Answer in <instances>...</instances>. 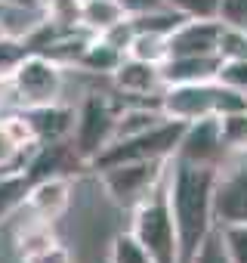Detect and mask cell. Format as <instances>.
Listing matches in <instances>:
<instances>
[{
    "label": "cell",
    "mask_w": 247,
    "mask_h": 263,
    "mask_svg": "<svg viewBox=\"0 0 247 263\" xmlns=\"http://www.w3.org/2000/svg\"><path fill=\"white\" fill-rule=\"evenodd\" d=\"M213 220L216 226L247 223V149L229 152V161H222L216 171Z\"/></svg>",
    "instance_id": "cell-7"
},
{
    "label": "cell",
    "mask_w": 247,
    "mask_h": 263,
    "mask_svg": "<svg viewBox=\"0 0 247 263\" xmlns=\"http://www.w3.org/2000/svg\"><path fill=\"white\" fill-rule=\"evenodd\" d=\"M219 164H198L189 158L173 155L167 161L164 189L170 217L179 238V263H189L204 235L216 226L213 220V189H216Z\"/></svg>",
    "instance_id": "cell-1"
},
{
    "label": "cell",
    "mask_w": 247,
    "mask_h": 263,
    "mask_svg": "<svg viewBox=\"0 0 247 263\" xmlns=\"http://www.w3.org/2000/svg\"><path fill=\"white\" fill-rule=\"evenodd\" d=\"M10 87V78H4V74H0V99H4V90Z\"/></svg>",
    "instance_id": "cell-33"
},
{
    "label": "cell",
    "mask_w": 247,
    "mask_h": 263,
    "mask_svg": "<svg viewBox=\"0 0 247 263\" xmlns=\"http://www.w3.org/2000/svg\"><path fill=\"white\" fill-rule=\"evenodd\" d=\"M176 155L189 158V161H198V164H219L229 155L225 146H222V137H219V118L207 115V118L192 121L186 127L182 140H179Z\"/></svg>",
    "instance_id": "cell-8"
},
{
    "label": "cell",
    "mask_w": 247,
    "mask_h": 263,
    "mask_svg": "<svg viewBox=\"0 0 247 263\" xmlns=\"http://www.w3.org/2000/svg\"><path fill=\"white\" fill-rule=\"evenodd\" d=\"M130 19L123 13L120 0H80V10H77V22L90 31V34H102L108 28H114L117 22Z\"/></svg>",
    "instance_id": "cell-14"
},
{
    "label": "cell",
    "mask_w": 247,
    "mask_h": 263,
    "mask_svg": "<svg viewBox=\"0 0 247 263\" xmlns=\"http://www.w3.org/2000/svg\"><path fill=\"white\" fill-rule=\"evenodd\" d=\"M22 263H71V254H68V248H62V245L56 241V245H50V248H44V251L25 257Z\"/></svg>",
    "instance_id": "cell-30"
},
{
    "label": "cell",
    "mask_w": 247,
    "mask_h": 263,
    "mask_svg": "<svg viewBox=\"0 0 247 263\" xmlns=\"http://www.w3.org/2000/svg\"><path fill=\"white\" fill-rule=\"evenodd\" d=\"M186 121H176V118H167L149 130L136 137H127V140H114L108 143L96 158H93V171H102V167H111V164H123V161H167L176 155L179 149V140L186 134Z\"/></svg>",
    "instance_id": "cell-2"
},
{
    "label": "cell",
    "mask_w": 247,
    "mask_h": 263,
    "mask_svg": "<svg viewBox=\"0 0 247 263\" xmlns=\"http://www.w3.org/2000/svg\"><path fill=\"white\" fill-rule=\"evenodd\" d=\"M31 121V130L37 143H62L71 127H74V108L50 102V105H34V108H22Z\"/></svg>",
    "instance_id": "cell-12"
},
{
    "label": "cell",
    "mask_w": 247,
    "mask_h": 263,
    "mask_svg": "<svg viewBox=\"0 0 247 263\" xmlns=\"http://www.w3.org/2000/svg\"><path fill=\"white\" fill-rule=\"evenodd\" d=\"M216 81H219V84H225V87H235V90L247 93V59H238V62H222V65H219Z\"/></svg>",
    "instance_id": "cell-29"
},
{
    "label": "cell",
    "mask_w": 247,
    "mask_h": 263,
    "mask_svg": "<svg viewBox=\"0 0 247 263\" xmlns=\"http://www.w3.org/2000/svg\"><path fill=\"white\" fill-rule=\"evenodd\" d=\"M222 59L213 56H173L161 65V78L164 87L170 84H204V81H216Z\"/></svg>",
    "instance_id": "cell-13"
},
{
    "label": "cell",
    "mask_w": 247,
    "mask_h": 263,
    "mask_svg": "<svg viewBox=\"0 0 247 263\" xmlns=\"http://www.w3.org/2000/svg\"><path fill=\"white\" fill-rule=\"evenodd\" d=\"M0 7H13V10H40V0H0Z\"/></svg>",
    "instance_id": "cell-32"
},
{
    "label": "cell",
    "mask_w": 247,
    "mask_h": 263,
    "mask_svg": "<svg viewBox=\"0 0 247 263\" xmlns=\"http://www.w3.org/2000/svg\"><path fill=\"white\" fill-rule=\"evenodd\" d=\"M167 37H170V34H164V31H146V28H142V31H136V37H133L127 56L142 59V62L164 65L167 56H170V50H167Z\"/></svg>",
    "instance_id": "cell-18"
},
{
    "label": "cell",
    "mask_w": 247,
    "mask_h": 263,
    "mask_svg": "<svg viewBox=\"0 0 247 263\" xmlns=\"http://www.w3.org/2000/svg\"><path fill=\"white\" fill-rule=\"evenodd\" d=\"M216 56H219L222 62H238V59H247V28H232V25H222Z\"/></svg>",
    "instance_id": "cell-22"
},
{
    "label": "cell",
    "mask_w": 247,
    "mask_h": 263,
    "mask_svg": "<svg viewBox=\"0 0 247 263\" xmlns=\"http://www.w3.org/2000/svg\"><path fill=\"white\" fill-rule=\"evenodd\" d=\"M130 232L155 257V263H179V238H176V226L170 217L164 180L146 198H139L133 204V229Z\"/></svg>",
    "instance_id": "cell-3"
},
{
    "label": "cell",
    "mask_w": 247,
    "mask_h": 263,
    "mask_svg": "<svg viewBox=\"0 0 247 263\" xmlns=\"http://www.w3.org/2000/svg\"><path fill=\"white\" fill-rule=\"evenodd\" d=\"M108 263H155L133 232H117L108 245Z\"/></svg>",
    "instance_id": "cell-19"
},
{
    "label": "cell",
    "mask_w": 247,
    "mask_h": 263,
    "mask_svg": "<svg viewBox=\"0 0 247 263\" xmlns=\"http://www.w3.org/2000/svg\"><path fill=\"white\" fill-rule=\"evenodd\" d=\"M4 34H7V28H4V22H0V37H4Z\"/></svg>",
    "instance_id": "cell-34"
},
{
    "label": "cell",
    "mask_w": 247,
    "mask_h": 263,
    "mask_svg": "<svg viewBox=\"0 0 247 263\" xmlns=\"http://www.w3.org/2000/svg\"><path fill=\"white\" fill-rule=\"evenodd\" d=\"M219 235L225 241L232 263H247V223H222Z\"/></svg>",
    "instance_id": "cell-24"
},
{
    "label": "cell",
    "mask_w": 247,
    "mask_h": 263,
    "mask_svg": "<svg viewBox=\"0 0 247 263\" xmlns=\"http://www.w3.org/2000/svg\"><path fill=\"white\" fill-rule=\"evenodd\" d=\"M114 87L127 96H152V93H164V78H161V65L155 62H142L127 56L114 71Z\"/></svg>",
    "instance_id": "cell-10"
},
{
    "label": "cell",
    "mask_w": 247,
    "mask_h": 263,
    "mask_svg": "<svg viewBox=\"0 0 247 263\" xmlns=\"http://www.w3.org/2000/svg\"><path fill=\"white\" fill-rule=\"evenodd\" d=\"M16 155H22V152H19L13 143H10V137L4 134V127H0V167H7V164L16 158Z\"/></svg>",
    "instance_id": "cell-31"
},
{
    "label": "cell",
    "mask_w": 247,
    "mask_h": 263,
    "mask_svg": "<svg viewBox=\"0 0 247 263\" xmlns=\"http://www.w3.org/2000/svg\"><path fill=\"white\" fill-rule=\"evenodd\" d=\"M164 4L189 19H216L219 0H164Z\"/></svg>",
    "instance_id": "cell-26"
},
{
    "label": "cell",
    "mask_w": 247,
    "mask_h": 263,
    "mask_svg": "<svg viewBox=\"0 0 247 263\" xmlns=\"http://www.w3.org/2000/svg\"><path fill=\"white\" fill-rule=\"evenodd\" d=\"M216 19L232 28H247V0H219Z\"/></svg>",
    "instance_id": "cell-27"
},
{
    "label": "cell",
    "mask_w": 247,
    "mask_h": 263,
    "mask_svg": "<svg viewBox=\"0 0 247 263\" xmlns=\"http://www.w3.org/2000/svg\"><path fill=\"white\" fill-rule=\"evenodd\" d=\"M62 68L65 65H59L56 59H50L44 53H28L10 74V90H13L19 108L59 102L62 84H65Z\"/></svg>",
    "instance_id": "cell-4"
},
{
    "label": "cell",
    "mask_w": 247,
    "mask_h": 263,
    "mask_svg": "<svg viewBox=\"0 0 247 263\" xmlns=\"http://www.w3.org/2000/svg\"><path fill=\"white\" fill-rule=\"evenodd\" d=\"M50 245H56V235H53L50 223H44V220L25 226V229L16 235V251H19L22 260L31 257V254H37V251H44V248H50Z\"/></svg>",
    "instance_id": "cell-21"
},
{
    "label": "cell",
    "mask_w": 247,
    "mask_h": 263,
    "mask_svg": "<svg viewBox=\"0 0 247 263\" xmlns=\"http://www.w3.org/2000/svg\"><path fill=\"white\" fill-rule=\"evenodd\" d=\"M120 62H123V53L114 50V47H111L108 41H102L99 34H93L74 65L84 68V71H93V74H111Z\"/></svg>",
    "instance_id": "cell-16"
},
{
    "label": "cell",
    "mask_w": 247,
    "mask_h": 263,
    "mask_svg": "<svg viewBox=\"0 0 247 263\" xmlns=\"http://www.w3.org/2000/svg\"><path fill=\"white\" fill-rule=\"evenodd\" d=\"M161 121H167V115L161 111V105H155V108H149V105L123 108V111H117V121H114V140L136 137V134H142V130H149V127H155Z\"/></svg>",
    "instance_id": "cell-17"
},
{
    "label": "cell",
    "mask_w": 247,
    "mask_h": 263,
    "mask_svg": "<svg viewBox=\"0 0 247 263\" xmlns=\"http://www.w3.org/2000/svg\"><path fill=\"white\" fill-rule=\"evenodd\" d=\"M31 177L25 167L0 174V223L10 220L22 204H28V192H31Z\"/></svg>",
    "instance_id": "cell-15"
},
{
    "label": "cell",
    "mask_w": 247,
    "mask_h": 263,
    "mask_svg": "<svg viewBox=\"0 0 247 263\" xmlns=\"http://www.w3.org/2000/svg\"><path fill=\"white\" fill-rule=\"evenodd\" d=\"M28 53H31V50H28V44H25L22 37H10V34H4V37H0V74L10 78L13 68H16Z\"/></svg>",
    "instance_id": "cell-25"
},
{
    "label": "cell",
    "mask_w": 247,
    "mask_h": 263,
    "mask_svg": "<svg viewBox=\"0 0 247 263\" xmlns=\"http://www.w3.org/2000/svg\"><path fill=\"white\" fill-rule=\"evenodd\" d=\"M167 161H123V164L102 167L96 174H99V183L105 186V192L111 195V201H117L123 208H133L139 198H146L164 180Z\"/></svg>",
    "instance_id": "cell-6"
},
{
    "label": "cell",
    "mask_w": 247,
    "mask_h": 263,
    "mask_svg": "<svg viewBox=\"0 0 247 263\" xmlns=\"http://www.w3.org/2000/svg\"><path fill=\"white\" fill-rule=\"evenodd\" d=\"M216 118H219V137H222L225 152L247 149V108L229 111V115H216Z\"/></svg>",
    "instance_id": "cell-20"
},
{
    "label": "cell",
    "mask_w": 247,
    "mask_h": 263,
    "mask_svg": "<svg viewBox=\"0 0 247 263\" xmlns=\"http://www.w3.org/2000/svg\"><path fill=\"white\" fill-rule=\"evenodd\" d=\"M71 204V186L62 174L56 177H44L37 183H31V192H28V208L37 214V220L44 223H53L59 220Z\"/></svg>",
    "instance_id": "cell-11"
},
{
    "label": "cell",
    "mask_w": 247,
    "mask_h": 263,
    "mask_svg": "<svg viewBox=\"0 0 247 263\" xmlns=\"http://www.w3.org/2000/svg\"><path fill=\"white\" fill-rule=\"evenodd\" d=\"M189 263H232V257H229V251H225V241H222V235H219V226H213V229L204 235V241L198 245V251L192 254Z\"/></svg>",
    "instance_id": "cell-23"
},
{
    "label": "cell",
    "mask_w": 247,
    "mask_h": 263,
    "mask_svg": "<svg viewBox=\"0 0 247 263\" xmlns=\"http://www.w3.org/2000/svg\"><path fill=\"white\" fill-rule=\"evenodd\" d=\"M114 121L117 111L111 108V102L99 93L84 96V102L74 111V127H71V149L77 155V161L93 164V158L114 140Z\"/></svg>",
    "instance_id": "cell-5"
},
{
    "label": "cell",
    "mask_w": 247,
    "mask_h": 263,
    "mask_svg": "<svg viewBox=\"0 0 247 263\" xmlns=\"http://www.w3.org/2000/svg\"><path fill=\"white\" fill-rule=\"evenodd\" d=\"M40 10L53 19V22H74L77 19V10H80V0H40Z\"/></svg>",
    "instance_id": "cell-28"
},
{
    "label": "cell",
    "mask_w": 247,
    "mask_h": 263,
    "mask_svg": "<svg viewBox=\"0 0 247 263\" xmlns=\"http://www.w3.org/2000/svg\"><path fill=\"white\" fill-rule=\"evenodd\" d=\"M219 31H222L219 19H186L167 37V50H170L167 59H173V56H213L219 47Z\"/></svg>",
    "instance_id": "cell-9"
}]
</instances>
